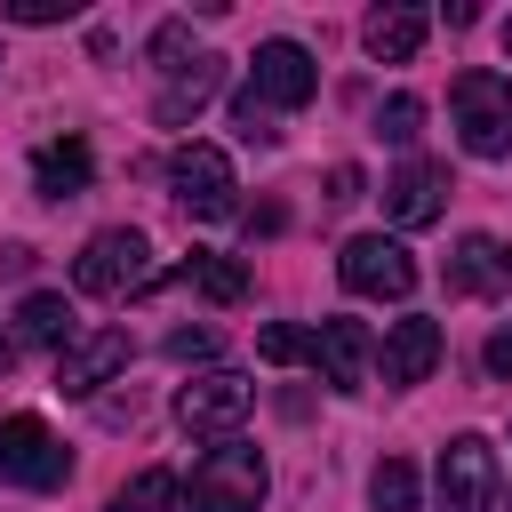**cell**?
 <instances>
[{
  "instance_id": "cell-1",
  "label": "cell",
  "mask_w": 512,
  "mask_h": 512,
  "mask_svg": "<svg viewBox=\"0 0 512 512\" xmlns=\"http://www.w3.org/2000/svg\"><path fill=\"white\" fill-rule=\"evenodd\" d=\"M448 104H456V136H464L472 160H504L512 152V80L504 72H488V64L456 72Z\"/></svg>"
},
{
  "instance_id": "cell-2",
  "label": "cell",
  "mask_w": 512,
  "mask_h": 512,
  "mask_svg": "<svg viewBox=\"0 0 512 512\" xmlns=\"http://www.w3.org/2000/svg\"><path fill=\"white\" fill-rule=\"evenodd\" d=\"M192 512H256L264 504V456L248 440H216L200 464H192V488H184Z\"/></svg>"
},
{
  "instance_id": "cell-3",
  "label": "cell",
  "mask_w": 512,
  "mask_h": 512,
  "mask_svg": "<svg viewBox=\"0 0 512 512\" xmlns=\"http://www.w3.org/2000/svg\"><path fill=\"white\" fill-rule=\"evenodd\" d=\"M248 408H256V384H248L240 368H208V376H192V384L176 392V424L200 432V440H240Z\"/></svg>"
},
{
  "instance_id": "cell-4",
  "label": "cell",
  "mask_w": 512,
  "mask_h": 512,
  "mask_svg": "<svg viewBox=\"0 0 512 512\" xmlns=\"http://www.w3.org/2000/svg\"><path fill=\"white\" fill-rule=\"evenodd\" d=\"M168 192H176V208L192 216V224H224L232 216V160L216 152V144H176L168 152Z\"/></svg>"
},
{
  "instance_id": "cell-5",
  "label": "cell",
  "mask_w": 512,
  "mask_h": 512,
  "mask_svg": "<svg viewBox=\"0 0 512 512\" xmlns=\"http://www.w3.org/2000/svg\"><path fill=\"white\" fill-rule=\"evenodd\" d=\"M64 480H72V448L40 416H8L0 424V488H64Z\"/></svg>"
},
{
  "instance_id": "cell-6",
  "label": "cell",
  "mask_w": 512,
  "mask_h": 512,
  "mask_svg": "<svg viewBox=\"0 0 512 512\" xmlns=\"http://www.w3.org/2000/svg\"><path fill=\"white\" fill-rule=\"evenodd\" d=\"M144 256H152V240H144L136 224H104V232L72 256V288H80V296H128V288L144 280Z\"/></svg>"
},
{
  "instance_id": "cell-7",
  "label": "cell",
  "mask_w": 512,
  "mask_h": 512,
  "mask_svg": "<svg viewBox=\"0 0 512 512\" xmlns=\"http://www.w3.org/2000/svg\"><path fill=\"white\" fill-rule=\"evenodd\" d=\"M336 272H344V288H352V296H376V304H400V296L416 288V256H408L400 240H384V232L344 240Z\"/></svg>"
},
{
  "instance_id": "cell-8",
  "label": "cell",
  "mask_w": 512,
  "mask_h": 512,
  "mask_svg": "<svg viewBox=\"0 0 512 512\" xmlns=\"http://www.w3.org/2000/svg\"><path fill=\"white\" fill-rule=\"evenodd\" d=\"M440 512H496V448L480 432H456L440 448Z\"/></svg>"
},
{
  "instance_id": "cell-9",
  "label": "cell",
  "mask_w": 512,
  "mask_h": 512,
  "mask_svg": "<svg viewBox=\"0 0 512 512\" xmlns=\"http://www.w3.org/2000/svg\"><path fill=\"white\" fill-rule=\"evenodd\" d=\"M312 368L336 384V392H368V368H376V336H368V320H320L312 328Z\"/></svg>"
},
{
  "instance_id": "cell-10",
  "label": "cell",
  "mask_w": 512,
  "mask_h": 512,
  "mask_svg": "<svg viewBox=\"0 0 512 512\" xmlns=\"http://www.w3.org/2000/svg\"><path fill=\"white\" fill-rule=\"evenodd\" d=\"M128 360H136V336H128V328H88V336H72V344L56 352V392L80 400V392H96L104 376H120Z\"/></svg>"
},
{
  "instance_id": "cell-11",
  "label": "cell",
  "mask_w": 512,
  "mask_h": 512,
  "mask_svg": "<svg viewBox=\"0 0 512 512\" xmlns=\"http://www.w3.org/2000/svg\"><path fill=\"white\" fill-rule=\"evenodd\" d=\"M272 112H296V104H312L320 96V64L296 48V40H264L256 48V80H248Z\"/></svg>"
},
{
  "instance_id": "cell-12",
  "label": "cell",
  "mask_w": 512,
  "mask_h": 512,
  "mask_svg": "<svg viewBox=\"0 0 512 512\" xmlns=\"http://www.w3.org/2000/svg\"><path fill=\"white\" fill-rule=\"evenodd\" d=\"M440 192H448V168H440V160H408L400 176H384V216H392L400 232H416V224L440 216Z\"/></svg>"
},
{
  "instance_id": "cell-13",
  "label": "cell",
  "mask_w": 512,
  "mask_h": 512,
  "mask_svg": "<svg viewBox=\"0 0 512 512\" xmlns=\"http://www.w3.org/2000/svg\"><path fill=\"white\" fill-rule=\"evenodd\" d=\"M440 320H424V312H408V320H392V336H384V384H424L432 368H440Z\"/></svg>"
},
{
  "instance_id": "cell-14",
  "label": "cell",
  "mask_w": 512,
  "mask_h": 512,
  "mask_svg": "<svg viewBox=\"0 0 512 512\" xmlns=\"http://www.w3.org/2000/svg\"><path fill=\"white\" fill-rule=\"evenodd\" d=\"M496 288H512V256H504V240L464 232L456 256H448V296H496Z\"/></svg>"
},
{
  "instance_id": "cell-15",
  "label": "cell",
  "mask_w": 512,
  "mask_h": 512,
  "mask_svg": "<svg viewBox=\"0 0 512 512\" xmlns=\"http://www.w3.org/2000/svg\"><path fill=\"white\" fill-rule=\"evenodd\" d=\"M216 88H224V56H192V64H176V72H168V88L152 96V120H160V128H184Z\"/></svg>"
},
{
  "instance_id": "cell-16",
  "label": "cell",
  "mask_w": 512,
  "mask_h": 512,
  "mask_svg": "<svg viewBox=\"0 0 512 512\" xmlns=\"http://www.w3.org/2000/svg\"><path fill=\"white\" fill-rule=\"evenodd\" d=\"M88 176H96V152H88L80 136H64V144H40V152H32V184H40V200H80V192H88Z\"/></svg>"
},
{
  "instance_id": "cell-17",
  "label": "cell",
  "mask_w": 512,
  "mask_h": 512,
  "mask_svg": "<svg viewBox=\"0 0 512 512\" xmlns=\"http://www.w3.org/2000/svg\"><path fill=\"white\" fill-rule=\"evenodd\" d=\"M152 288H200L208 304H240L248 296V264L240 256H208V248H192L168 280H152Z\"/></svg>"
},
{
  "instance_id": "cell-18",
  "label": "cell",
  "mask_w": 512,
  "mask_h": 512,
  "mask_svg": "<svg viewBox=\"0 0 512 512\" xmlns=\"http://www.w3.org/2000/svg\"><path fill=\"white\" fill-rule=\"evenodd\" d=\"M424 32H432V16H424V8H376V16L360 24V40H368V56H376V64H408V56L424 48Z\"/></svg>"
},
{
  "instance_id": "cell-19",
  "label": "cell",
  "mask_w": 512,
  "mask_h": 512,
  "mask_svg": "<svg viewBox=\"0 0 512 512\" xmlns=\"http://www.w3.org/2000/svg\"><path fill=\"white\" fill-rule=\"evenodd\" d=\"M72 328H80V312H72L56 288H32V296L16 304V344H72Z\"/></svg>"
},
{
  "instance_id": "cell-20",
  "label": "cell",
  "mask_w": 512,
  "mask_h": 512,
  "mask_svg": "<svg viewBox=\"0 0 512 512\" xmlns=\"http://www.w3.org/2000/svg\"><path fill=\"white\" fill-rule=\"evenodd\" d=\"M176 496H184V480H176L168 464H144V472L112 496V512H176Z\"/></svg>"
},
{
  "instance_id": "cell-21",
  "label": "cell",
  "mask_w": 512,
  "mask_h": 512,
  "mask_svg": "<svg viewBox=\"0 0 512 512\" xmlns=\"http://www.w3.org/2000/svg\"><path fill=\"white\" fill-rule=\"evenodd\" d=\"M368 504H376V512H416V464L384 456V464L368 472Z\"/></svg>"
},
{
  "instance_id": "cell-22",
  "label": "cell",
  "mask_w": 512,
  "mask_h": 512,
  "mask_svg": "<svg viewBox=\"0 0 512 512\" xmlns=\"http://www.w3.org/2000/svg\"><path fill=\"white\" fill-rule=\"evenodd\" d=\"M256 352H264L272 368H296V360H312V336H304V328H288V320H272V328L256 336Z\"/></svg>"
},
{
  "instance_id": "cell-23",
  "label": "cell",
  "mask_w": 512,
  "mask_h": 512,
  "mask_svg": "<svg viewBox=\"0 0 512 512\" xmlns=\"http://www.w3.org/2000/svg\"><path fill=\"white\" fill-rule=\"evenodd\" d=\"M232 128H240L248 144H272V136H280V128H272V104H264L256 88H240V96H232Z\"/></svg>"
},
{
  "instance_id": "cell-24",
  "label": "cell",
  "mask_w": 512,
  "mask_h": 512,
  "mask_svg": "<svg viewBox=\"0 0 512 512\" xmlns=\"http://www.w3.org/2000/svg\"><path fill=\"white\" fill-rule=\"evenodd\" d=\"M416 128H424V104H416V96H392V104L376 112V136H384V144H416Z\"/></svg>"
},
{
  "instance_id": "cell-25",
  "label": "cell",
  "mask_w": 512,
  "mask_h": 512,
  "mask_svg": "<svg viewBox=\"0 0 512 512\" xmlns=\"http://www.w3.org/2000/svg\"><path fill=\"white\" fill-rule=\"evenodd\" d=\"M168 360H176V368L216 360V328H176V336H168Z\"/></svg>"
},
{
  "instance_id": "cell-26",
  "label": "cell",
  "mask_w": 512,
  "mask_h": 512,
  "mask_svg": "<svg viewBox=\"0 0 512 512\" xmlns=\"http://www.w3.org/2000/svg\"><path fill=\"white\" fill-rule=\"evenodd\" d=\"M344 200H360V168H352V160L328 168V208H344Z\"/></svg>"
},
{
  "instance_id": "cell-27",
  "label": "cell",
  "mask_w": 512,
  "mask_h": 512,
  "mask_svg": "<svg viewBox=\"0 0 512 512\" xmlns=\"http://www.w3.org/2000/svg\"><path fill=\"white\" fill-rule=\"evenodd\" d=\"M480 360H488V376H496V384H512V328H496Z\"/></svg>"
},
{
  "instance_id": "cell-28",
  "label": "cell",
  "mask_w": 512,
  "mask_h": 512,
  "mask_svg": "<svg viewBox=\"0 0 512 512\" xmlns=\"http://www.w3.org/2000/svg\"><path fill=\"white\" fill-rule=\"evenodd\" d=\"M8 16H16V24H56V16H64V8H56V0H16V8H8Z\"/></svg>"
},
{
  "instance_id": "cell-29",
  "label": "cell",
  "mask_w": 512,
  "mask_h": 512,
  "mask_svg": "<svg viewBox=\"0 0 512 512\" xmlns=\"http://www.w3.org/2000/svg\"><path fill=\"white\" fill-rule=\"evenodd\" d=\"M280 224H288V216H280V208H272V200H264V208H248V240H256V232H264V240H272V232H280Z\"/></svg>"
},
{
  "instance_id": "cell-30",
  "label": "cell",
  "mask_w": 512,
  "mask_h": 512,
  "mask_svg": "<svg viewBox=\"0 0 512 512\" xmlns=\"http://www.w3.org/2000/svg\"><path fill=\"white\" fill-rule=\"evenodd\" d=\"M16 368V328H0V376Z\"/></svg>"
},
{
  "instance_id": "cell-31",
  "label": "cell",
  "mask_w": 512,
  "mask_h": 512,
  "mask_svg": "<svg viewBox=\"0 0 512 512\" xmlns=\"http://www.w3.org/2000/svg\"><path fill=\"white\" fill-rule=\"evenodd\" d=\"M504 56H512V16H504Z\"/></svg>"
}]
</instances>
